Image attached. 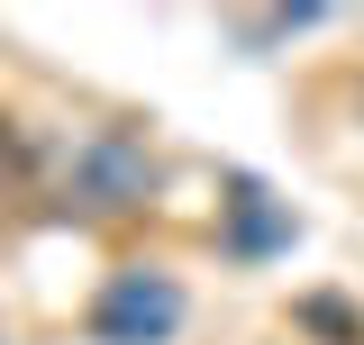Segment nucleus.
I'll return each instance as SVG.
<instances>
[{
  "label": "nucleus",
  "instance_id": "nucleus-3",
  "mask_svg": "<svg viewBox=\"0 0 364 345\" xmlns=\"http://www.w3.org/2000/svg\"><path fill=\"white\" fill-rule=\"evenodd\" d=\"M301 236V218L273 200L264 182H237V200H228V255H246V263H264V255H282Z\"/></svg>",
  "mask_w": 364,
  "mask_h": 345
},
{
  "label": "nucleus",
  "instance_id": "nucleus-1",
  "mask_svg": "<svg viewBox=\"0 0 364 345\" xmlns=\"http://www.w3.org/2000/svg\"><path fill=\"white\" fill-rule=\"evenodd\" d=\"M182 309H191V300H182L173 273L128 263V273H109V282H100V300H91V345H173Z\"/></svg>",
  "mask_w": 364,
  "mask_h": 345
},
{
  "label": "nucleus",
  "instance_id": "nucleus-2",
  "mask_svg": "<svg viewBox=\"0 0 364 345\" xmlns=\"http://www.w3.org/2000/svg\"><path fill=\"white\" fill-rule=\"evenodd\" d=\"M73 200L82 209H146L155 200V164H146V146L128 128H100L73 155Z\"/></svg>",
  "mask_w": 364,
  "mask_h": 345
}]
</instances>
